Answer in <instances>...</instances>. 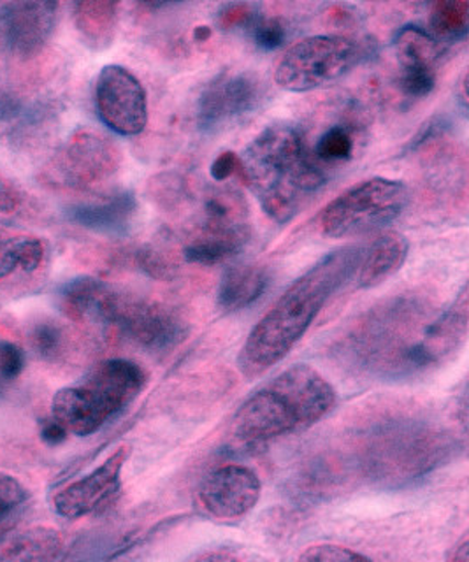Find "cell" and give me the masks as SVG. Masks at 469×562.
Returning a JSON list of instances; mask_svg holds the SVG:
<instances>
[{"instance_id":"cell-23","label":"cell","mask_w":469,"mask_h":562,"mask_svg":"<svg viewBox=\"0 0 469 562\" xmlns=\"http://www.w3.org/2000/svg\"><path fill=\"white\" fill-rule=\"evenodd\" d=\"M62 540L49 527H34L18 535L0 553V562H49L60 552Z\"/></svg>"},{"instance_id":"cell-12","label":"cell","mask_w":469,"mask_h":562,"mask_svg":"<svg viewBox=\"0 0 469 562\" xmlns=\"http://www.w3.org/2000/svg\"><path fill=\"white\" fill-rule=\"evenodd\" d=\"M264 88L250 72H222L204 87L198 101L201 131L216 132L254 113L263 102Z\"/></svg>"},{"instance_id":"cell-22","label":"cell","mask_w":469,"mask_h":562,"mask_svg":"<svg viewBox=\"0 0 469 562\" xmlns=\"http://www.w3.org/2000/svg\"><path fill=\"white\" fill-rule=\"evenodd\" d=\"M43 102L20 90H0V137L16 140L34 131L48 116Z\"/></svg>"},{"instance_id":"cell-27","label":"cell","mask_w":469,"mask_h":562,"mask_svg":"<svg viewBox=\"0 0 469 562\" xmlns=\"http://www.w3.org/2000/svg\"><path fill=\"white\" fill-rule=\"evenodd\" d=\"M354 149L356 143L350 131L343 125H334L316 139L313 155L321 164H339L350 160Z\"/></svg>"},{"instance_id":"cell-33","label":"cell","mask_w":469,"mask_h":562,"mask_svg":"<svg viewBox=\"0 0 469 562\" xmlns=\"http://www.w3.org/2000/svg\"><path fill=\"white\" fill-rule=\"evenodd\" d=\"M25 368V351L14 342H0V376L14 380Z\"/></svg>"},{"instance_id":"cell-35","label":"cell","mask_w":469,"mask_h":562,"mask_svg":"<svg viewBox=\"0 0 469 562\" xmlns=\"http://www.w3.org/2000/svg\"><path fill=\"white\" fill-rule=\"evenodd\" d=\"M137 263L143 271L148 272L149 277L169 278L172 274L171 262L154 248H143L137 254Z\"/></svg>"},{"instance_id":"cell-16","label":"cell","mask_w":469,"mask_h":562,"mask_svg":"<svg viewBox=\"0 0 469 562\" xmlns=\"http://www.w3.org/2000/svg\"><path fill=\"white\" fill-rule=\"evenodd\" d=\"M248 241H250L248 222H239V224L201 222L198 231L185 245L183 257L187 262L198 263V266H216L242 254Z\"/></svg>"},{"instance_id":"cell-18","label":"cell","mask_w":469,"mask_h":562,"mask_svg":"<svg viewBox=\"0 0 469 562\" xmlns=\"http://www.w3.org/2000/svg\"><path fill=\"white\" fill-rule=\"evenodd\" d=\"M137 213L136 195L127 190L114 192L99 201L81 202L69 207L67 216L79 227L96 233L120 234L131 227Z\"/></svg>"},{"instance_id":"cell-9","label":"cell","mask_w":469,"mask_h":562,"mask_svg":"<svg viewBox=\"0 0 469 562\" xmlns=\"http://www.w3.org/2000/svg\"><path fill=\"white\" fill-rule=\"evenodd\" d=\"M360 58L362 49L350 37L312 35L287 49L275 69V81L289 92H312L338 83Z\"/></svg>"},{"instance_id":"cell-19","label":"cell","mask_w":469,"mask_h":562,"mask_svg":"<svg viewBox=\"0 0 469 562\" xmlns=\"http://www.w3.org/2000/svg\"><path fill=\"white\" fill-rule=\"evenodd\" d=\"M410 243L403 234L387 233L362 250L356 278L359 289H371L403 268Z\"/></svg>"},{"instance_id":"cell-17","label":"cell","mask_w":469,"mask_h":562,"mask_svg":"<svg viewBox=\"0 0 469 562\" xmlns=\"http://www.w3.org/2000/svg\"><path fill=\"white\" fill-rule=\"evenodd\" d=\"M49 260V245L35 234L0 231V283L25 281L40 274Z\"/></svg>"},{"instance_id":"cell-28","label":"cell","mask_w":469,"mask_h":562,"mask_svg":"<svg viewBox=\"0 0 469 562\" xmlns=\"http://www.w3.org/2000/svg\"><path fill=\"white\" fill-rule=\"evenodd\" d=\"M436 87V69L431 66L401 67L400 88L410 99H424Z\"/></svg>"},{"instance_id":"cell-37","label":"cell","mask_w":469,"mask_h":562,"mask_svg":"<svg viewBox=\"0 0 469 562\" xmlns=\"http://www.w3.org/2000/svg\"><path fill=\"white\" fill-rule=\"evenodd\" d=\"M23 193L18 189L13 181L8 180L0 172V215H9L14 213L18 207L22 206Z\"/></svg>"},{"instance_id":"cell-14","label":"cell","mask_w":469,"mask_h":562,"mask_svg":"<svg viewBox=\"0 0 469 562\" xmlns=\"http://www.w3.org/2000/svg\"><path fill=\"white\" fill-rule=\"evenodd\" d=\"M263 483L250 468L239 464L222 465L202 480L198 503L204 514L216 520L245 517L259 503Z\"/></svg>"},{"instance_id":"cell-21","label":"cell","mask_w":469,"mask_h":562,"mask_svg":"<svg viewBox=\"0 0 469 562\" xmlns=\"http://www.w3.org/2000/svg\"><path fill=\"white\" fill-rule=\"evenodd\" d=\"M72 18L88 48H110L119 26V4L108 0H83L72 5Z\"/></svg>"},{"instance_id":"cell-41","label":"cell","mask_w":469,"mask_h":562,"mask_svg":"<svg viewBox=\"0 0 469 562\" xmlns=\"http://www.w3.org/2000/svg\"><path fill=\"white\" fill-rule=\"evenodd\" d=\"M466 88H468V75L462 76L461 81V104L462 108H468V93H466Z\"/></svg>"},{"instance_id":"cell-3","label":"cell","mask_w":469,"mask_h":562,"mask_svg":"<svg viewBox=\"0 0 469 562\" xmlns=\"http://www.w3.org/2000/svg\"><path fill=\"white\" fill-rule=\"evenodd\" d=\"M239 162L243 180L277 224H289L327 181L313 149L290 123L264 128L239 155Z\"/></svg>"},{"instance_id":"cell-25","label":"cell","mask_w":469,"mask_h":562,"mask_svg":"<svg viewBox=\"0 0 469 562\" xmlns=\"http://www.w3.org/2000/svg\"><path fill=\"white\" fill-rule=\"evenodd\" d=\"M469 29V4L465 0H439L431 9V31L436 41L465 40Z\"/></svg>"},{"instance_id":"cell-2","label":"cell","mask_w":469,"mask_h":562,"mask_svg":"<svg viewBox=\"0 0 469 562\" xmlns=\"http://www.w3.org/2000/svg\"><path fill=\"white\" fill-rule=\"evenodd\" d=\"M362 250V246H345L324 255L281 294L239 350L237 368L243 376H260L289 356L334 292L356 274Z\"/></svg>"},{"instance_id":"cell-1","label":"cell","mask_w":469,"mask_h":562,"mask_svg":"<svg viewBox=\"0 0 469 562\" xmlns=\"http://www.w3.org/2000/svg\"><path fill=\"white\" fill-rule=\"evenodd\" d=\"M468 336V289L435 315L415 297H395L369 310L343 341L342 353L365 373L403 380L453 359Z\"/></svg>"},{"instance_id":"cell-20","label":"cell","mask_w":469,"mask_h":562,"mask_svg":"<svg viewBox=\"0 0 469 562\" xmlns=\"http://www.w3.org/2000/svg\"><path fill=\"white\" fill-rule=\"evenodd\" d=\"M269 286V272L257 263L231 266L220 280L216 301L225 313L250 307L263 297Z\"/></svg>"},{"instance_id":"cell-26","label":"cell","mask_w":469,"mask_h":562,"mask_svg":"<svg viewBox=\"0 0 469 562\" xmlns=\"http://www.w3.org/2000/svg\"><path fill=\"white\" fill-rule=\"evenodd\" d=\"M31 345L35 356L48 362H57L69 350V336L66 329L55 322H40L31 330Z\"/></svg>"},{"instance_id":"cell-29","label":"cell","mask_w":469,"mask_h":562,"mask_svg":"<svg viewBox=\"0 0 469 562\" xmlns=\"http://www.w3.org/2000/svg\"><path fill=\"white\" fill-rule=\"evenodd\" d=\"M298 562H373L356 550L342 544L319 543L301 552Z\"/></svg>"},{"instance_id":"cell-4","label":"cell","mask_w":469,"mask_h":562,"mask_svg":"<svg viewBox=\"0 0 469 562\" xmlns=\"http://www.w3.org/2000/svg\"><path fill=\"white\" fill-rule=\"evenodd\" d=\"M58 303L72 321L101 325L146 350H171L189 334L172 307L114 289L97 278L67 281L58 290Z\"/></svg>"},{"instance_id":"cell-34","label":"cell","mask_w":469,"mask_h":562,"mask_svg":"<svg viewBox=\"0 0 469 562\" xmlns=\"http://www.w3.org/2000/svg\"><path fill=\"white\" fill-rule=\"evenodd\" d=\"M183 181L175 175L158 176L157 181L152 183V195L158 199L163 206H175L178 199L183 198Z\"/></svg>"},{"instance_id":"cell-32","label":"cell","mask_w":469,"mask_h":562,"mask_svg":"<svg viewBox=\"0 0 469 562\" xmlns=\"http://www.w3.org/2000/svg\"><path fill=\"white\" fill-rule=\"evenodd\" d=\"M257 5L248 2H236V4H225L219 11V25L224 31L231 29H243V26H254L259 20L257 16Z\"/></svg>"},{"instance_id":"cell-39","label":"cell","mask_w":469,"mask_h":562,"mask_svg":"<svg viewBox=\"0 0 469 562\" xmlns=\"http://www.w3.org/2000/svg\"><path fill=\"white\" fill-rule=\"evenodd\" d=\"M190 562H242L234 553L225 552V550H213V552H204L198 558H193Z\"/></svg>"},{"instance_id":"cell-5","label":"cell","mask_w":469,"mask_h":562,"mask_svg":"<svg viewBox=\"0 0 469 562\" xmlns=\"http://www.w3.org/2000/svg\"><path fill=\"white\" fill-rule=\"evenodd\" d=\"M338 395L324 374L308 364L281 371L239 406L233 432L245 443H268L303 432L327 417Z\"/></svg>"},{"instance_id":"cell-38","label":"cell","mask_w":469,"mask_h":562,"mask_svg":"<svg viewBox=\"0 0 469 562\" xmlns=\"http://www.w3.org/2000/svg\"><path fill=\"white\" fill-rule=\"evenodd\" d=\"M67 435H69V432H67L55 418L44 422L43 427H41V439H43L46 445L64 443L67 439Z\"/></svg>"},{"instance_id":"cell-10","label":"cell","mask_w":469,"mask_h":562,"mask_svg":"<svg viewBox=\"0 0 469 562\" xmlns=\"http://www.w3.org/2000/svg\"><path fill=\"white\" fill-rule=\"evenodd\" d=\"M122 164V154L113 140L93 131H78L62 146L48 175L58 187L93 190L111 180Z\"/></svg>"},{"instance_id":"cell-24","label":"cell","mask_w":469,"mask_h":562,"mask_svg":"<svg viewBox=\"0 0 469 562\" xmlns=\"http://www.w3.org/2000/svg\"><path fill=\"white\" fill-rule=\"evenodd\" d=\"M394 46L401 67H435L439 57L438 41L418 25L403 26L395 35Z\"/></svg>"},{"instance_id":"cell-15","label":"cell","mask_w":469,"mask_h":562,"mask_svg":"<svg viewBox=\"0 0 469 562\" xmlns=\"http://www.w3.org/2000/svg\"><path fill=\"white\" fill-rule=\"evenodd\" d=\"M127 457L129 448L120 447L92 473L58 491L53 497L55 512L60 517L76 520L102 508L108 501L119 494L122 470Z\"/></svg>"},{"instance_id":"cell-31","label":"cell","mask_w":469,"mask_h":562,"mask_svg":"<svg viewBox=\"0 0 469 562\" xmlns=\"http://www.w3.org/2000/svg\"><path fill=\"white\" fill-rule=\"evenodd\" d=\"M29 497V492L20 480L11 474L0 471V520L13 514L18 506H22Z\"/></svg>"},{"instance_id":"cell-8","label":"cell","mask_w":469,"mask_h":562,"mask_svg":"<svg viewBox=\"0 0 469 562\" xmlns=\"http://www.w3.org/2000/svg\"><path fill=\"white\" fill-rule=\"evenodd\" d=\"M409 201L403 181L371 178L333 199L322 210L319 225L324 236L336 239L375 233L400 218Z\"/></svg>"},{"instance_id":"cell-6","label":"cell","mask_w":469,"mask_h":562,"mask_svg":"<svg viewBox=\"0 0 469 562\" xmlns=\"http://www.w3.org/2000/svg\"><path fill=\"white\" fill-rule=\"evenodd\" d=\"M146 383L148 374L136 362L102 360L81 382L53 395L52 417L70 435H96L139 397Z\"/></svg>"},{"instance_id":"cell-11","label":"cell","mask_w":469,"mask_h":562,"mask_svg":"<svg viewBox=\"0 0 469 562\" xmlns=\"http://www.w3.org/2000/svg\"><path fill=\"white\" fill-rule=\"evenodd\" d=\"M99 119L119 136H137L148 125V101L139 79L127 67L104 66L96 81Z\"/></svg>"},{"instance_id":"cell-36","label":"cell","mask_w":469,"mask_h":562,"mask_svg":"<svg viewBox=\"0 0 469 562\" xmlns=\"http://www.w3.org/2000/svg\"><path fill=\"white\" fill-rule=\"evenodd\" d=\"M242 172V162H239V155L234 151H224L211 162L210 175L213 180L219 183H224L228 178Z\"/></svg>"},{"instance_id":"cell-7","label":"cell","mask_w":469,"mask_h":562,"mask_svg":"<svg viewBox=\"0 0 469 562\" xmlns=\"http://www.w3.org/2000/svg\"><path fill=\"white\" fill-rule=\"evenodd\" d=\"M453 450V436L444 430L417 422H400L378 429L369 438L365 464L380 482L401 485L436 470Z\"/></svg>"},{"instance_id":"cell-40","label":"cell","mask_w":469,"mask_h":562,"mask_svg":"<svg viewBox=\"0 0 469 562\" xmlns=\"http://www.w3.org/2000/svg\"><path fill=\"white\" fill-rule=\"evenodd\" d=\"M211 37V29L210 26H198L196 31H193V40L199 41V43H206Z\"/></svg>"},{"instance_id":"cell-13","label":"cell","mask_w":469,"mask_h":562,"mask_svg":"<svg viewBox=\"0 0 469 562\" xmlns=\"http://www.w3.org/2000/svg\"><path fill=\"white\" fill-rule=\"evenodd\" d=\"M58 2H0V52L31 58L43 52L57 26Z\"/></svg>"},{"instance_id":"cell-30","label":"cell","mask_w":469,"mask_h":562,"mask_svg":"<svg viewBox=\"0 0 469 562\" xmlns=\"http://www.w3.org/2000/svg\"><path fill=\"white\" fill-rule=\"evenodd\" d=\"M254 41L264 52H272L287 41V23L281 18H259L254 23Z\"/></svg>"}]
</instances>
